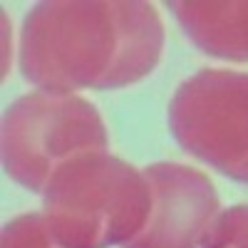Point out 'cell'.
<instances>
[{"label":"cell","instance_id":"cell-4","mask_svg":"<svg viewBox=\"0 0 248 248\" xmlns=\"http://www.w3.org/2000/svg\"><path fill=\"white\" fill-rule=\"evenodd\" d=\"M169 129L184 152L248 184V72L201 70L169 102Z\"/></svg>","mask_w":248,"mask_h":248},{"label":"cell","instance_id":"cell-7","mask_svg":"<svg viewBox=\"0 0 248 248\" xmlns=\"http://www.w3.org/2000/svg\"><path fill=\"white\" fill-rule=\"evenodd\" d=\"M201 248H248V203L218 211L201 241Z\"/></svg>","mask_w":248,"mask_h":248},{"label":"cell","instance_id":"cell-3","mask_svg":"<svg viewBox=\"0 0 248 248\" xmlns=\"http://www.w3.org/2000/svg\"><path fill=\"white\" fill-rule=\"evenodd\" d=\"M107 129L94 105L77 94L37 90L15 99L3 117V167L30 191H43L62 164L107 149Z\"/></svg>","mask_w":248,"mask_h":248},{"label":"cell","instance_id":"cell-6","mask_svg":"<svg viewBox=\"0 0 248 248\" xmlns=\"http://www.w3.org/2000/svg\"><path fill=\"white\" fill-rule=\"evenodd\" d=\"M191 43L221 60L248 62V0L243 3H167Z\"/></svg>","mask_w":248,"mask_h":248},{"label":"cell","instance_id":"cell-1","mask_svg":"<svg viewBox=\"0 0 248 248\" xmlns=\"http://www.w3.org/2000/svg\"><path fill=\"white\" fill-rule=\"evenodd\" d=\"M164 25L152 3L52 0L35 5L20 32V70L45 92L119 90L161 57Z\"/></svg>","mask_w":248,"mask_h":248},{"label":"cell","instance_id":"cell-5","mask_svg":"<svg viewBox=\"0 0 248 248\" xmlns=\"http://www.w3.org/2000/svg\"><path fill=\"white\" fill-rule=\"evenodd\" d=\"M141 174L149 184L152 209L144 229L122 248H201L221 209L209 176L171 161L152 164Z\"/></svg>","mask_w":248,"mask_h":248},{"label":"cell","instance_id":"cell-2","mask_svg":"<svg viewBox=\"0 0 248 248\" xmlns=\"http://www.w3.org/2000/svg\"><path fill=\"white\" fill-rule=\"evenodd\" d=\"M149 209L141 171L107 152H87L57 169L45 189L43 216L62 248H112L144 229Z\"/></svg>","mask_w":248,"mask_h":248}]
</instances>
